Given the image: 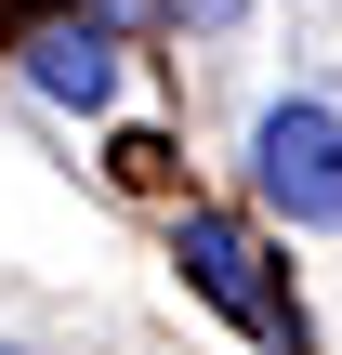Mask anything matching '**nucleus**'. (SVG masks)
I'll return each mask as SVG.
<instances>
[{"label": "nucleus", "instance_id": "nucleus-4", "mask_svg": "<svg viewBox=\"0 0 342 355\" xmlns=\"http://www.w3.org/2000/svg\"><path fill=\"white\" fill-rule=\"evenodd\" d=\"M105 171H119V184H145V198H158V184H171V132H119V145H105Z\"/></svg>", "mask_w": 342, "mask_h": 355}, {"label": "nucleus", "instance_id": "nucleus-1", "mask_svg": "<svg viewBox=\"0 0 342 355\" xmlns=\"http://www.w3.org/2000/svg\"><path fill=\"white\" fill-rule=\"evenodd\" d=\"M171 263H185V290H198V303H211L237 343L303 355V303H290V277H277V250H264V224H250V211L171 198Z\"/></svg>", "mask_w": 342, "mask_h": 355}, {"label": "nucleus", "instance_id": "nucleus-2", "mask_svg": "<svg viewBox=\"0 0 342 355\" xmlns=\"http://www.w3.org/2000/svg\"><path fill=\"white\" fill-rule=\"evenodd\" d=\"M250 211L290 237H342V105L330 92H277L250 119Z\"/></svg>", "mask_w": 342, "mask_h": 355}, {"label": "nucleus", "instance_id": "nucleus-5", "mask_svg": "<svg viewBox=\"0 0 342 355\" xmlns=\"http://www.w3.org/2000/svg\"><path fill=\"white\" fill-rule=\"evenodd\" d=\"M66 13H92V26H105V40H132V26H158V13H171V0H66Z\"/></svg>", "mask_w": 342, "mask_h": 355}, {"label": "nucleus", "instance_id": "nucleus-3", "mask_svg": "<svg viewBox=\"0 0 342 355\" xmlns=\"http://www.w3.org/2000/svg\"><path fill=\"white\" fill-rule=\"evenodd\" d=\"M0 53H13V79H26L53 119H119V92H132V53H119L92 13H66V0H53V13H26Z\"/></svg>", "mask_w": 342, "mask_h": 355}, {"label": "nucleus", "instance_id": "nucleus-6", "mask_svg": "<svg viewBox=\"0 0 342 355\" xmlns=\"http://www.w3.org/2000/svg\"><path fill=\"white\" fill-rule=\"evenodd\" d=\"M237 13H250V0H171V26H198V40H224Z\"/></svg>", "mask_w": 342, "mask_h": 355}, {"label": "nucleus", "instance_id": "nucleus-7", "mask_svg": "<svg viewBox=\"0 0 342 355\" xmlns=\"http://www.w3.org/2000/svg\"><path fill=\"white\" fill-rule=\"evenodd\" d=\"M0 355H26V343H0Z\"/></svg>", "mask_w": 342, "mask_h": 355}]
</instances>
